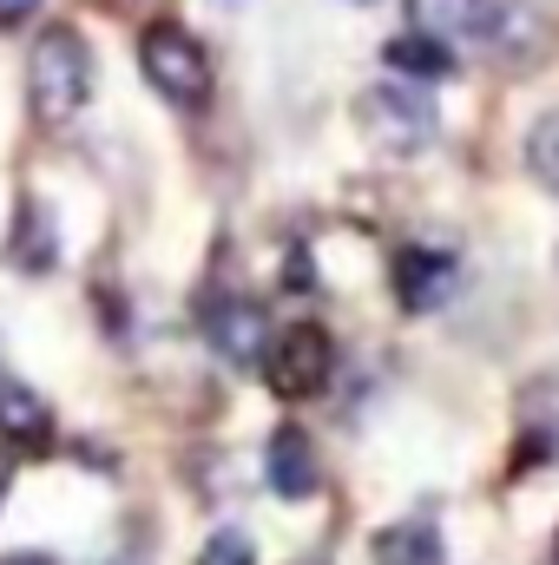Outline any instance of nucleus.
Returning <instances> with one entry per match:
<instances>
[{"label":"nucleus","instance_id":"nucleus-8","mask_svg":"<svg viewBox=\"0 0 559 565\" xmlns=\"http://www.w3.org/2000/svg\"><path fill=\"white\" fill-rule=\"evenodd\" d=\"M264 480H271V493L277 500H309L316 487H323V467H316V440L303 434V427L283 422L271 440H264Z\"/></svg>","mask_w":559,"mask_h":565},{"label":"nucleus","instance_id":"nucleus-16","mask_svg":"<svg viewBox=\"0 0 559 565\" xmlns=\"http://www.w3.org/2000/svg\"><path fill=\"white\" fill-rule=\"evenodd\" d=\"M198 565H257V553H251L244 533H211L204 553H198Z\"/></svg>","mask_w":559,"mask_h":565},{"label":"nucleus","instance_id":"nucleus-3","mask_svg":"<svg viewBox=\"0 0 559 565\" xmlns=\"http://www.w3.org/2000/svg\"><path fill=\"white\" fill-rule=\"evenodd\" d=\"M356 126L369 132L376 151H389V158H415V151L434 145L441 113H434L428 86H415V79H382V86H369V93L356 99Z\"/></svg>","mask_w":559,"mask_h":565},{"label":"nucleus","instance_id":"nucleus-11","mask_svg":"<svg viewBox=\"0 0 559 565\" xmlns=\"http://www.w3.org/2000/svg\"><path fill=\"white\" fill-rule=\"evenodd\" d=\"M13 264L27 270V277H46V270H60V224H53V211L40 204V198H20V211H13Z\"/></svg>","mask_w":559,"mask_h":565},{"label":"nucleus","instance_id":"nucleus-17","mask_svg":"<svg viewBox=\"0 0 559 565\" xmlns=\"http://www.w3.org/2000/svg\"><path fill=\"white\" fill-rule=\"evenodd\" d=\"M33 13H40V0H0V33L7 26H27Z\"/></svg>","mask_w":559,"mask_h":565},{"label":"nucleus","instance_id":"nucleus-19","mask_svg":"<svg viewBox=\"0 0 559 565\" xmlns=\"http://www.w3.org/2000/svg\"><path fill=\"white\" fill-rule=\"evenodd\" d=\"M7 487H13V460H7V447H0V507H7Z\"/></svg>","mask_w":559,"mask_h":565},{"label":"nucleus","instance_id":"nucleus-5","mask_svg":"<svg viewBox=\"0 0 559 565\" xmlns=\"http://www.w3.org/2000/svg\"><path fill=\"white\" fill-rule=\"evenodd\" d=\"M336 375V342L323 322H289L283 335H271V355H264V382L277 402H309L323 395Z\"/></svg>","mask_w":559,"mask_h":565},{"label":"nucleus","instance_id":"nucleus-7","mask_svg":"<svg viewBox=\"0 0 559 565\" xmlns=\"http://www.w3.org/2000/svg\"><path fill=\"white\" fill-rule=\"evenodd\" d=\"M461 277V264L447 257V250H434V244H409V250H395V302L409 309V316H434L441 302H447V289Z\"/></svg>","mask_w":559,"mask_h":565},{"label":"nucleus","instance_id":"nucleus-4","mask_svg":"<svg viewBox=\"0 0 559 565\" xmlns=\"http://www.w3.org/2000/svg\"><path fill=\"white\" fill-rule=\"evenodd\" d=\"M474 46L500 66V73H527L547 60L553 46V13L540 0H481L474 13Z\"/></svg>","mask_w":559,"mask_h":565},{"label":"nucleus","instance_id":"nucleus-15","mask_svg":"<svg viewBox=\"0 0 559 565\" xmlns=\"http://www.w3.org/2000/svg\"><path fill=\"white\" fill-rule=\"evenodd\" d=\"M527 171H534L547 191H559V106L553 113H540L534 132H527Z\"/></svg>","mask_w":559,"mask_h":565},{"label":"nucleus","instance_id":"nucleus-2","mask_svg":"<svg viewBox=\"0 0 559 565\" xmlns=\"http://www.w3.org/2000/svg\"><path fill=\"white\" fill-rule=\"evenodd\" d=\"M139 66H145V79H151V93L171 99L178 113H204L211 93H218L211 53H204L198 33L178 26V20H151V26H145L139 33Z\"/></svg>","mask_w":559,"mask_h":565},{"label":"nucleus","instance_id":"nucleus-14","mask_svg":"<svg viewBox=\"0 0 559 565\" xmlns=\"http://www.w3.org/2000/svg\"><path fill=\"white\" fill-rule=\"evenodd\" d=\"M474 13L481 0H409V33L454 46V40H474Z\"/></svg>","mask_w":559,"mask_h":565},{"label":"nucleus","instance_id":"nucleus-10","mask_svg":"<svg viewBox=\"0 0 559 565\" xmlns=\"http://www.w3.org/2000/svg\"><path fill=\"white\" fill-rule=\"evenodd\" d=\"M553 454H559V382L540 375L520 395V454H514V467H540Z\"/></svg>","mask_w":559,"mask_h":565},{"label":"nucleus","instance_id":"nucleus-9","mask_svg":"<svg viewBox=\"0 0 559 565\" xmlns=\"http://www.w3.org/2000/svg\"><path fill=\"white\" fill-rule=\"evenodd\" d=\"M0 440L20 447V454H46L53 447V408L40 402V388H27L7 369H0Z\"/></svg>","mask_w":559,"mask_h":565},{"label":"nucleus","instance_id":"nucleus-20","mask_svg":"<svg viewBox=\"0 0 559 565\" xmlns=\"http://www.w3.org/2000/svg\"><path fill=\"white\" fill-rule=\"evenodd\" d=\"M553 565H559V559H553Z\"/></svg>","mask_w":559,"mask_h":565},{"label":"nucleus","instance_id":"nucleus-18","mask_svg":"<svg viewBox=\"0 0 559 565\" xmlns=\"http://www.w3.org/2000/svg\"><path fill=\"white\" fill-rule=\"evenodd\" d=\"M0 565H60V559H53V553H7Z\"/></svg>","mask_w":559,"mask_h":565},{"label":"nucleus","instance_id":"nucleus-1","mask_svg":"<svg viewBox=\"0 0 559 565\" xmlns=\"http://www.w3.org/2000/svg\"><path fill=\"white\" fill-rule=\"evenodd\" d=\"M27 99L46 126H73L93 99V46L80 26H46L27 53Z\"/></svg>","mask_w":559,"mask_h":565},{"label":"nucleus","instance_id":"nucleus-13","mask_svg":"<svg viewBox=\"0 0 559 565\" xmlns=\"http://www.w3.org/2000/svg\"><path fill=\"white\" fill-rule=\"evenodd\" d=\"M382 60H389V73L395 79H441V73H454V46H441V40H428V33H395L389 46H382Z\"/></svg>","mask_w":559,"mask_h":565},{"label":"nucleus","instance_id":"nucleus-12","mask_svg":"<svg viewBox=\"0 0 559 565\" xmlns=\"http://www.w3.org/2000/svg\"><path fill=\"white\" fill-rule=\"evenodd\" d=\"M376 565H447L434 520H395L376 533Z\"/></svg>","mask_w":559,"mask_h":565},{"label":"nucleus","instance_id":"nucleus-6","mask_svg":"<svg viewBox=\"0 0 559 565\" xmlns=\"http://www.w3.org/2000/svg\"><path fill=\"white\" fill-rule=\"evenodd\" d=\"M204 342L231 362V369H264V355H271V316H264V302H251V296H204Z\"/></svg>","mask_w":559,"mask_h":565}]
</instances>
